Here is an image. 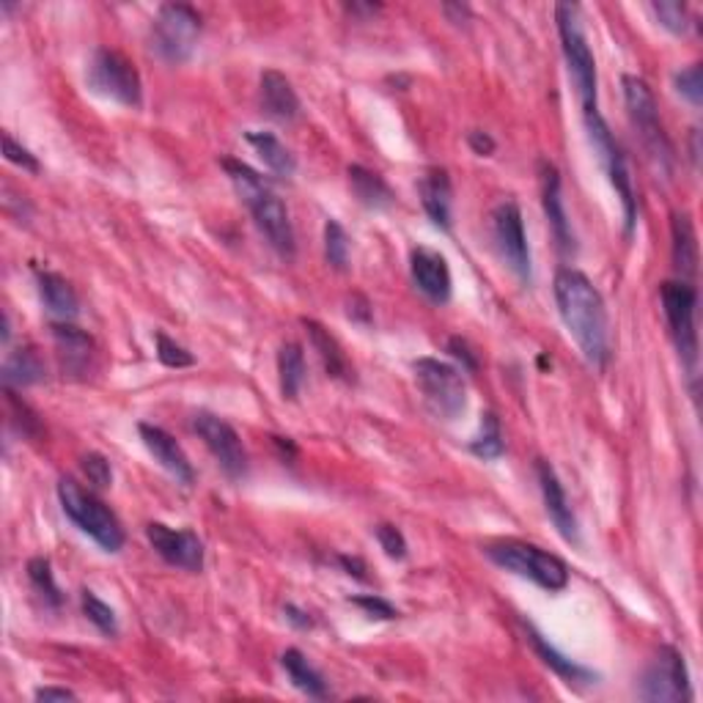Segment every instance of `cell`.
<instances>
[{
  "label": "cell",
  "mask_w": 703,
  "mask_h": 703,
  "mask_svg": "<svg viewBox=\"0 0 703 703\" xmlns=\"http://www.w3.org/2000/svg\"><path fill=\"white\" fill-rule=\"evenodd\" d=\"M201 36V14L187 3H165L152 23V50L165 64H185Z\"/></svg>",
  "instance_id": "9c48e42d"
},
{
  "label": "cell",
  "mask_w": 703,
  "mask_h": 703,
  "mask_svg": "<svg viewBox=\"0 0 703 703\" xmlns=\"http://www.w3.org/2000/svg\"><path fill=\"white\" fill-rule=\"evenodd\" d=\"M470 451L481 460H498L506 451V442H503V431H500V420L494 413H487L481 420V431H478L476 440L470 442Z\"/></svg>",
  "instance_id": "d6a6232c"
},
{
  "label": "cell",
  "mask_w": 703,
  "mask_h": 703,
  "mask_svg": "<svg viewBox=\"0 0 703 703\" xmlns=\"http://www.w3.org/2000/svg\"><path fill=\"white\" fill-rule=\"evenodd\" d=\"M336 561L349 577H355V580H366V564H363L361 558H352V555H338Z\"/></svg>",
  "instance_id": "7dc6e473"
},
{
  "label": "cell",
  "mask_w": 703,
  "mask_h": 703,
  "mask_svg": "<svg viewBox=\"0 0 703 703\" xmlns=\"http://www.w3.org/2000/svg\"><path fill=\"white\" fill-rule=\"evenodd\" d=\"M158 357L163 366L168 368H190L196 363L192 352H187L181 343H176L174 338H168L165 332H158Z\"/></svg>",
  "instance_id": "74e56055"
},
{
  "label": "cell",
  "mask_w": 703,
  "mask_h": 703,
  "mask_svg": "<svg viewBox=\"0 0 703 703\" xmlns=\"http://www.w3.org/2000/svg\"><path fill=\"white\" fill-rule=\"evenodd\" d=\"M39 297L45 309L61 322H72L80 314V300L70 280L59 273H39Z\"/></svg>",
  "instance_id": "d4e9b609"
},
{
  "label": "cell",
  "mask_w": 703,
  "mask_h": 703,
  "mask_svg": "<svg viewBox=\"0 0 703 703\" xmlns=\"http://www.w3.org/2000/svg\"><path fill=\"white\" fill-rule=\"evenodd\" d=\"M492 234L494 242H498L500 256L509 264V269H512L523 284H530V250L528 237H525L523 212H519L517 201L506 198V201H500V204L494 206Z\"/></svg>",
  "instance_id": "4fadbf2b"
},
{
  "label": "cell",
  "mask_w": 703,
  "mask_h": 703,
  "mask_svg": "<svg viewBox=\"0 0 703 703\" xmlns=\"http://www.w3.org/2000/svg\"><path fill=\"white\" fill-rule=\"evenodd\" d=\"M3 158L17 165V168L28 171V174H39V160L25 146H20L9 133H3Z\"/></svg>",
  "instance_id": "b9f144b4"
},
{
  "label": "cell",
  "mask_w": 703,
  "mask_h": 703,
  "mask_svg": "<svg viewBox=\"0 0 703 703\" xmlns=\"http://www.w3.org/2000/svg\"><path fill=\"white\" fill-rule=\"evenodd\" d=\"M284 616L289 618V622L294 624L297 629H311V627H314V618H311V613L300 611V607H297V605H286L284 607Z\"/></svg>",
  "instance_id": "c3c4849f"
},
{
  "label": "cell",
  "mask_w": 703,
  "mask_h": 703,
  "mask_svg": "<svg viewBox=\"0 0 703 703\" xmlns=\"http://www.w3.org/2000/svg\"><path fill=\"white\" fill-rule=\"evenodd\" d=\"M80 467H83V473H86L88 481H91L93 487H99V489L111 487V481H113L111 462H108L102 454H86L80 460Z\"/></svg>",
  "instance_id": "60d3db41"
},
{
  "label": "cell",
  "mask_w": 703,
  "mask_h": 703,
  "mask_svg": "<svg viewBox=\"0 0 703 703\" xmlns=\"http://www.w3.org/2000/svg\"><path fill=\"white\" fill-rule=\"evenodd\" d=\"M59 500L66 517L86 536H91L105 552H118L127 541L122 523L116 514L102 503L93 492L83 489L75 478H61Z\"/></svg>",
  "instance_id": "8992f818"
},
{
  "label": "cell",
  "mask_w": 703,
  "mask_h": 703,
  "mask_svg": "<svg viewBox=\"0 0 703 703\" xmlns=\"http://www.w3.org/2000/svg\"><path fill=\"white\" fill-rule=\"evenodd\" d=\"M663 311L668 319L670 338H674L676 349H679L681 363L687 366L690 377H695L698 366V330H695V309H698V291L687 280H665L663 289Z\"/></svg>",
  "instance_id": "30bf717a"
},
{
  "label": "cell",
  "mask_w": 703,
  "mask_h": 703,
  "mask_svg": "<svg viewBox=\"0 0 703 703\" xmlns=\"http://www.w3.org/2000/svg\"><path fill=\"white\" fill-rule=\"evenodd\" d=\"M244 140H248V143L256 149V154L262 158V163L267 165L273 174L294 176V171H297L294 154H291L273 133H259V129H250V133H244Z\"/></svg>",
  "instance_id": "f546056e"
},
{
  "label": "cell",
  "mask_w": 703,
  "mask_h": 703,
  "mask_svg": "<svg viewBox=\"0 0 703 703\" xmlns=\"http://www.w3.org/2000/svg\"><path fill=\"white\" fill-rule=\"evenodd\" d=\"M536 476H539V487H541V498H544V506L550 519L555 523L558 533L564 536L569 544H580V525H577L575 512L569 506V498H566V489L561 484L558 473L552 470L550 462L539 460L536 462Z\"/></svg>",
  "instance_id": "e0dca14e"
},
{
  "label": "cell",
  "mask_w": 703,
  "mask_h": 703,
  "mask_svg": "<svg viewBox=\"0 0 703 703\" xmlns=\"http://www.w3.org/2000/svg\"><path fill=\"white\" fill-rule=\"evenodd\" d=\"M146 539L165 564L185 572L204 569V541L198 539V533H192V530H174L163 523H149L146 525Z\"/></svg>",
  "instance_id": "9a60e30c"
},
{
  "label": "cell",
  "mask_w": 703,
  "mask_h": 703,
  "mask_svg": "<svg viewBox=\"0 0 703 703\" xmlns=\"http://www.w3.org/2000/svg\"><path fill=\"white\" fill-rule=\"evenodd\" d=\"M555 23H558L561 47H564V59L566 66H569L572 83L577 88V97H580L582 113L586 116L599 113L597 61H593L591 45H588L586 30H582L580 7H575V3H558L555 7Z\"/></svg>",
  "instance_id": "5b68a950"
},
{
  "label": "cell",
  "mask_w": 703,
  "mask_h": 703,
  "mask_svg": "<svg viewBox=\"0 0 703 703\" xmlns=\"http://www.w3.org/2000/svg\"><path fill=\"white\" fill-rule=\"evenodd\" d=\"M138 431L143 445L149 448V454L160 462V467H165V470H168L176 481L185 484V487H190V484L196 481V470H192L185 448L176 442V437H171L163 426L154 424H140Z\"/></svg>",
  "instance_id": "ac0fdd59"
},
{
  "label": "cell",
  "mask_w": 703,
  "mask_h": 703,
  "mask_svg": "<svg viewBox=\"0 0 703 703\" xmlns=\"http://www.w3.org/2000/svg\"><path fill=\"white\" fill-rule=\"evenodd\" d=\"M624 102H627V113L632 127L638 129L640 143H643L645 154L651 158L654 168L663 176H670L674 171V143H670L668 133H665L663 122H660L657 99L651 93L649 83L638 75H624Z\"/></svg>",
  "instance_id": "277c9868"
},
{
  "label": "cell",
  "mask_w": 703,
  "mask_h": 703,
  "mask_svg": "<svg viewBox=\"0 0 703 703\" xmlns=\"http://www.w3.org/2000/svg\"><path fill=\"white\" fill-rule=\"evenodd\" d=\"M325 256L327 264L338 273L349 267V237L338 221L325 223Z\"/></svg>",
  "instance_id": "e575fe53"
},
{
  "label": "cell",
  "mask_w": 703,
  "mask_h": 703,
  "mask_svg": "<svg viewBox=\"0 0 703 703\" xmlns=\"http://www.w3.org/2000/svg\"><path fill=\"white\" fill-rule=\"evenodd\" d=\"M374 533H377L379 547H382L388 558H393V561L407 558V539H404V533H401V530L396 528V525L382 523V525H377V528H374Z\"/></svg>",
  "instance_id": "f35d334b"
},
{
  "label": "cell",
  "mask_w": 703,
  "mask_h": 703,
  "mask_svg": "<svg viewBox=\"0 0 703 703\" xmlns=\"http://www.w3.org/2000/svg\"><path fill=\"white\" fill-rule=\"evenodd\" d=\"M651 12L657 14L660 25L668 28L670 34L681 36L687 34V28H690V14H687L685 3H676V0H660V3L651 7Z\"/></svg>",
  "instance_id": "d590c367"
},
{
  "label": "cell",
  "mask_w": 703,
  "mask_h": 703,
  "mask_svg": "<svg viewBox=\"0 0 703 703\" xmlns=\"http://www.w3.org/2000/svg\"><path fill=\"white\" fill-rule=\"evenodd\" d=\"M86 83L93 93L113 99L118 105L138 108L143 102V83H140L138 70L118 50H108V47L93 50L86 70Z\"/></svg>",
  "instance_id": "52a82bcc"
},
{
  "label": "cell",
  "mask_w": 703,
  "mask_h": 703,
  "mask_svg": "<svg viewBox=\"0 0 703 703\" xmlns=\"http://www.w3.org/2000/svg\"><path fill=\"white\" fill-rule=\"evenodd\" d=\"M640 698L654 703H679L690 698V676L685 657L674 645H663L657 657L651 660L640 679Z\"/></svg>",
  "instance_id": "7c38bea8"
},
{
  "label": "cell",
  "mask_w": 703,
  "mask_h": 703,
  "mask_svg": "<svg viewBox=\"0 0 703 703\" xmlns=\"http://www.w3.org/2000/svg\"><path fill=\"white\" fill-rule=\"evenodd\" d=\"M415 382L424 393L426 407L442 420H454L467 407V385L460 368L448 366L437 357H420L415 361Z\"/></svg>",
  "instance_id": "ba28073f"
},
{
  "label": "cell",
  "mask_w": 703,
  "mask_h": 703,
  "mask_svg": "<svg viewBox=\"0 0 703 703\" xmlns=\"http://www.w3.org/2000/svg\"><path fill=\"white\" fill-rule=\"evenodd\" d=\"M674 86H676V91H679L681 97H685L687 102H690V105L701 108V102H703V70H701V64H692V66H687V70L676 72Z\"/></svg>",
  "instance_id": "8d00e7d4"
},
{
  "label": "cell",
  "mask_w": 703,
  "mask_h": 703,
  "mask_svg": "<svg viewBox=\"0 0 703 703\" xmlns=\"http://www.w3.org/2000/svg\"><path fill=\"white\" fill-rule=\"evenodd\" d=\"M420 204L426 215L442 231H451V206H454V187L445 168H429L418 181Z\"/></svg>",
  "instance_id": "ffe728a7"
},
{
  "label": "cell",
  "mask_w": 703,
  "mask_h": 703,
  "mask_svg": "<svg viewBox=\"0 0 703 703\" xmlns=\"http://www.w3.org/2000/svg\"><path fill=\"white\" fill-rule=\"evenodd\" d=\"M442 12H445L448 17H451V23H456V25H462L470 20V9L460 7V3H445V7H442Z\"/></svg>",
  "instance_id": "681fc988"
},
{
  "label": "cell",
  "mask_w": 703,
  "mask_h": 703,
  "mask_svg": "<svg viewBox=\"0 0 703 703\" xmlns=\"http://www.w3.org/2000/svg\"><path fill=\"white\" fill-rule=\"evenodd\" d=\"M278 379L284 399L294 401L305 385V352L300 343L289 341L278 352Z\"/></svg>",
  "instance_id": "4dcf8cb0"
},
{
  "label": "cell",
  "mask_w": 703,
  "mask_h": 703,
  "mask_svg": "<svg viewBox=\"0 0 703 703\" xmlns=\"http://www.w3.org/2000/svg\"><path fill=\"white\" fill-rule=\"evenodd\" d=\"M555 303H558L561 319L580 347L588 366L605 368L611 361V322H607L605 297L599 294L591 278L580 269H558Z\"/></svg>",
  "instance_id": "6da1fadb"
},
{
  "label": "cell",
  "mask_w": 703,
  "mask_h": 703,
  "mask_svg": "<svg viewBox=\"0 0 703 703\" xmlns=\"http://www.w3.org/2000/svg\"><path fill=\"white\" fill-rule=\"evenodd\" d=\"M347 176H349V187H352L355 198L361 201L363 206H366V210L379 212V210H388V206H393V201H396L393 190H390V185L379 174L363 168V165H349Z\"/></svg>",
  "instance_id": "484cf974"
},
{
  "label": "cell",
  "mask_w": 703,
  "mask_h": 703,
  "mask_svg": "<svg viewBox=\"0 0 703 703\" xmlns=\"http://www.w3.org/2000/svg\"><path fill=\"white\" fill-rule=\"evenodd\" d=\"M349 319L363 322V325L372 322V305H368V300L363 294H355L349 300Z\"/></svg>",
  "instance_id": "f6af8a7d"
},
{
  "label": "cell",
  "mask_w": 703,
  "mask_h": 703,
  "mask_svg": "<svg viewBox=\"0 0 703 703\" xmlns=\"http://www.w3.org/2000/svg\"><path fill=\"white\" fill-rule=\"evenodd\" d=\"M55 347H59V357L64 372L70 374H86L88 363L93 355V338L86 330L75 327L72 322H61L53 325Z\"/></svg>",
  "instance_id": "7402d4cb"
},
{
  "label": "cell",
  "mask_w": 703,
  "mask_h": 703,
  "mask_svg": "<svg viewBox=\"0 0 703 703\" xmlns=\"http://www.w3.org/2000/svg\"><path fill=\"white\" fill-rule=\"evenodd\" d=\"M28 580L50 607H59L61 602H64V593H61L59 582H55L53 566H50V561L47 558H41V555H36V558L28 561Z\"/></svg>",
  "instance_id": "1f68e13d"
},
{
  "label": "cell",
  "mask_w": 703,
  "mask_h": 703,
  "mask_svg": "<svg viewBox=\"0 0 703 703\" xmlns=\"http://www.w3.org/2000/svg\"><path fill=\"white\" fill-rule=\"evenodd\" d=\"M47 377L45 361L39 357L34 347H23L7 357L3 363V385L7 388H28V385L41 382Z\"/></svg>",
  "instance_id": "83f0119b"
},
{
  "label": "cell",
  "mask_w": 703,
  "mask_h": 703,
  "mask_svg": "<svg viewBox=\"0 0 703 703\" xmlns=\"http://www.w3.org/2000/svg\"><path fill=\"white\" fill-rule=\"evenodd\" d=\"M223 168H226L237 196L242 198V204L248 206L253 221H256L259 231L267 237V242L273 244L284 259L294 256V226H291L289 210L284 206V201L269 190L267 181L250 168V165L239 163V160H223Z\"/></svg>",
  "instance_id": "7a4b0ae2"
},
{
  "label": "cell",
  "mask_w": 703,
  "mask_h": 703,
  "mask_svg": "<svg viewBox=\"0 0 703 703\" xmlns=\"http://www.w3.org/2000/svg\"><path fill=\"white\" fill-rule=\"evenodd\" d=\"M352 605L361 607L368 618H377V622H393L399 618V611L390 605L388 599L377 597V593H363V597H352Z\"/></svg>",
  "instance_id": "ab89813d"
},
{
  "label": "cell",
  "mask_w": 703,
  "mask_h": 703,
  "mask_svg": "<svg viewBox=\"0 0 703 703\" xmlns=\"http://www.w3.org/2000/svg\"><path fill=\"white\" fill-rule=\"evenodd\" d=\"M280 665H284L286 676H289V681L297 687V690L305 692L309 698H327L325 679H322L319 670L309 663V657H305L303 651L300 649L284 651Z\"/></svg>",
  "instance_id": "f1b7e54d"
},
{
  "label": "cell",
  "mask_w": 703,
  "mask_h": 703,
  "mask_svg": "<svg viewBox=\"0 0 703 703\" xmlns=\"http://www.w3.org/2000/svg\"><path fill=\"white\" fill-rule=\"evenodd\" d=\"M484 552H487V558L494 566L512 572L517 577H525V580L536 582V586L550 593H558L569 586V566L558 555L544 552L541 547L528 544V541H492V544L484 547Z\"/></svg>",
  "instance_id": "3957f363"
},
{
  "label": "cell",
  "mask_w": 703,
  "mask_h": 703,
  "mask_svg": "<svg viewBox=\"0 0 703 703\" xmlns=\"http://www.w3.org/2000/svg\"><path fill=\"white\" fill-rule=\"evenodd\" d=\"M467 143H470L473 152L481 154V158H489V154L494 152V140H492V135L481 133V129H473V133L467 135Z\"/></svg>",
  "instance_id": "ee69618b"
},
{
  "label": "cell",
  "mask_w": 703,
  "mask_h": 703,
  "mask_svg": "<svg viewBox=\"0 0 703 703\" xmlns=\"http://www.w3.org/2000/svg\"><path fill=\"white\" fill-rule=\"evenodd\" d=\"M80 602H83V613H86L88 622H91L99 632L105 635V638H116L118 618H116V613H113V607L105 605V602H102V599H99L93 591H83Z\"/></svg>",
  "instance_id": "836d02e7"
},
{
  "label": "cell",
  "mask_w": 703,
  "mask_h": 703,
  "mask_svg": "<svg viewBox=\"0 0 703 703\" xmlns=\"http://www.w3.org/2000/svg\"><path fill=\"white\" fill-rule=\"evenodd\" d=\"M539 174H541V204H544V215L550 221L552 234L558 239V248L564 253H572L575 250V231H572V223L566 217V206L564 198H561V174L558 168L547 160L539 163Z\"/></svg>",
  "instance_id": "d6986e66"
},
{
  "label": "cell",
  "mask_w": 703,
  "mask_h": 703,
  "mask_svg": "<svg viewBox=\"0 0 703 703\" xmlns=\"http://www.w3.org/2000/svg\"><path fill=\"white\" fill-rule=\"evenodd\" d=\"M523 629H525V640L533 645V651L541 657V663H544L547 668L555 670L561 679H566L569 685H588V681L597 679V674H593V670L582 668V665H577L575 660H569L566 654H561V651L555 649V645H552L550 640L539 632V629L530 627V624H523Z\"/></svg>",
  "instance_id": "cb8c5ba5"
},
{
  "label": "cell",
  "mask_w": 703,
  "mask_h": 703,
  "mask_svg": "<svg viewBox=\"0 0 703 703\" xmlns=\"http://www.w3.org/2000/svg\"><path fill=\"white\" fill-rule=\"evenodd\" d=\"M262 105L278 122H294L300 116V97H297L294 86L289 83V77L280 72L267 70L262 72Z\"/></svg>",
  "instance_id": "603a6c76"
},
{
  "label": "cell",
  "mask_w": 703,
  "mask_h": 703,
  "mask_svg": "<svg viewBox=\"0 0 703 703\" xmlns=\"http://www.w3.org/2000/svg\"><path fill=\"white\" fill-rule=\"evenodd\" d=\"M670 239H674V267L681 278H695L698 273V237L687 212H674L670 217Z\"/></svg>",
  "instance_id": "4316f807"
},
{
  "label": "cell",
  "mask_w": 703,
  "mask_h": 703,
  "mask_svg": "<svg viewBox=\"0 0 703 703\" xmlns=\"http://www.w3.org/2000/svg\"><path fill=\"white\" fill-rule=\"evenodd\" d=\"M410 273H413L415 286L429 297L435 305H445L454 291V278L448 267L445 256L431 248H415L410 256Z\"/></svg>",
  "instance_id": "2e32d148"
},
{
  "label": "cell",
  "mask_w": 703,
  "mask_h": 703,
  "mask_svg": "<svg viewBox=\"0 0 703 703\" xmlns=\"http://www.w3.org/2000/svg\"><path fill=\"white\" fill-rule=\"evenodd\" d=\"M36 701H77V695L66 687H39L36 690Z\"/></svg>",
  "instance_id": "bcb514c9"
},
{
  "label": "cell",
  "mask_w": 703,
  "mask_h": 703,
  "mask_svg": "<svg viewBox=\"0 0 703 703\" xmlns=\"http://www.w3.org/2000/svg\"><path fill=\"white\" fill-rule=\"evenodd\" d=\"M352 14H366V12H377L379 7H361V3H352V7H347Z\"/></svg>",
  "instance_id": "f907efd6"
},
{
  "label": "cell",
  "mask_w": 703,
  "mask_h": 703,
  "mask_svg": "<svg viewBox=\"0 0 703 703\" xmlns=\"http://www.w3.org/2000/svg\"><path fill=\"white\" fill-rule=\"evenodd\" d=\"M192 429L204 440V445L210 448V454L215 456L217 465H221V470L226 473L228 478L239 481V478L248 476V451H244L237 429H234L228 420L217 418V415L212 413H196Z\"/></svg>",
  "instance_id": "5bb4252c"
},
{
  "label": "cell",
  "mask_w": 703,
  "mask_h": 703,
  "mask_svg": "<svg viewBox=\"0 0 703 703\" xmlns=\"http://www.w3.org/2000/svg\"><path fill=\"white\" fill-rule=\"evenodd\" d=\"M303 327L311 338V347L316 349V355H319L322 366H325L327 377L338 379V382H347V385L355 382V366L349 363L341 341H338V338L316 319H303Z\"/></svg>",
  "instance_id": "44dd1931"
},
{
  "label": "cell",
  "mask_w": 703,
  "mask_h": 703,
  "mask_svg": "<svg viewBox=\"0 0 703 703\" xmlns=\"http://www.w3.org/2000/svg\"><path fill=\"white\" fill-rule=\"evenodd\" d=\"M448 352L462 363L465 372H476L478 368V357L473 355V349L467 347V341H462V338H451V341H448Z\"/></svg>",
  "instance_id": "7bdbcfd3"
},
{
  "label": "cell",
  "mask_w": 703,
  "mask_h": 703,
  "mask_svg": "<svg viewBox=\"0 0 703 703\" xmlns=\"http://www.w3.org/2000/svg\"><path fill=\"white\" fill-rule=\"evenodd\" d=\"M586 127L599 163L605 165L607 176H611V185L616 187L618 198H622L624 234L632 237L635 223H638V201H635V187H632V176H629V168H627V160H624L622 149H618L616 138H613L611 127H607L605 118L599 116V113L586 116Z\"/></svg>",
  "instance_id": "8fae6325"
}]
</instances>
